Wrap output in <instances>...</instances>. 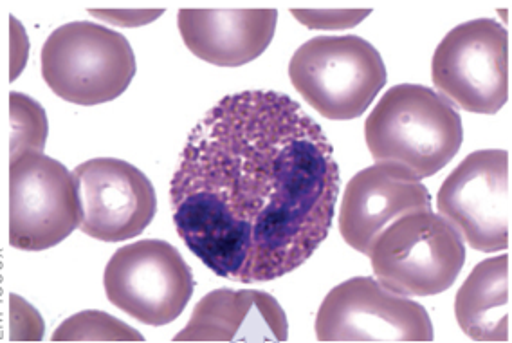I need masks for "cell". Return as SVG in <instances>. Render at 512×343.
I'll return each mask as SVG.
<instances>
[{
    "label": "cell",
    "mask_w": 512,
    "mask_h": 343,
    "mask_svg": "<svg viewBox=\"0 0 512 343\" xmlns=\"http://www.w3.org/2000/svg\"><path fill=\"white\" fill-rule=\"evenodd\" d=\"M339 195L334 149L291 96L242 91L204 114L170 183L179 237L220 279L260 284L311 259Z\"/></svg>",
    "instance_id": "1"
},
{
    "label": "cell",
    "mask_w": 512,
    "mask_h": 343,
    "mask_svg": "<svg viewBox=\"0 0 512 343\" xmlns=\"http://www.w3.org/2000/svg\"><path fill=\"white\" fill-rule=\"evenodd\" d=\"M365 140L375 163L422 181L457 156L464 129L457 109L437 91L401 84L388 89L366 118Z\"/></svg>",
    "instance_id": "2"
},
{
    "label": "cell",
    "mask_w": 512,
    "mask_h": 343,
    "mask_svg": "<svg viewBox=\"0 0 512 343\" xmlns=\"http://www.w3.org/2000/svg\"><path fill=\"white\" fill-rule=\"evenodd\" d=\"M289 78L323 118L356 120L386 85L383 56L365 38L316 37L296 49Z\"/></svg>",
    "instance_id": "3"
},
{
    "label": "cell",
    "mask_w": 512,
    "mask_h": 343,
    "mask_svg": "<svg viewBox=\"0 0 512 343\" xmlns=\"http://www.w3.org/2000/svg\"><path fill=\"white\" fill-rule=\"evenodd\" d=\"M42 76L49 89L76 105L109 103L136 76V56L127 38L94 22H69L42 47Z\"/></svg>",
    "instance_id": "4"
},
{
    "label": "cell",
    "mask_w": 512,
    "mask_h": 343,
    "mask_svg": "<svg viewBox=\"0 0 512 343\" xmlns=\"http://www.w3.org/2000/svg\"><path fill=\"white\" fill-rule=\"evenodd\" d=\"M377 282L403 297H431L448 291L466 264L460 233L433 212L397 219L368 253Z\"/></svg>",
    "instance_id": "5"
},
{
    "label": "cell",
    "mask_w": 512,
    "mask_h": 343,
    "mask_svg": "<svg viewBox=\"0 0 512 343\" xmlns=\"http://www.w3.org/2000/svg\"><path fill=\"white\" fill-rule=\"evenodd\" d=\"M431 78L453 107L493 116L509 100V31L493 19L469 20L442 38Z\"/></svg>",
    "instance_id": "6"
},
{
    "label": "cell",
    "mask_w": 512,
    "mask_h": 343,
    "mask_svg": "<svg viewBox=\"0 0 512 343\" xmlns=\"http://www.w3.org/2000/svg\"><path fill=\"white\" fill-rule=\"evenodd\" d=\"M103 288L112 306L141 324L159 327L183 315L195 280L175 246L143 239L112 255L103 273Z\"/></svg>",
    "instance_id": "7"
},
{
    "label": "cell",
    "mask_w": 512,
    "mask_h": 343,
    "mask_svg": "<svg viewBox=\"0 0 512 343\" xmlns=\"http://www.w3.org/2000/svg\"><path fill=\"white\" fill-rule=\"evenodd\" d=\"M437 210L476 251L511 246V159L502 149L476 150L440 186Z\"/></svg>",
    "instance_id": "8"
},
{
    "label": "cell",
    "mask_w": 512,
    "mask_h": 343,
    "mask_svg": "<svg viewBox=\"0 0 512 343\" xmlns=\"http://www.w3.org/2000/svg\"><path fill=\"white\" fill-rule=\"evenodd\" d=\"M316 338L330 343H410L433 342L435 333L419 302L392 293L372 277H356L336 286L321 302Z\"/></svg>",
    "instance_id": "9"
},
{
    "label": "cell",
    "mask_w": 512,
    "mask_h": 343,
    "mask_svg": "<svg viewBox=\"0 0 512 343\" xmlns=\"http://www.w3.org/2000/svg\"><path fill=\"white\" fill-rule=\"evenodd\" d=\"M82 223L78 181L60 161L28 152L10 167V244L44 251L64 242Z\"/></svg>",
    "instance_id": "10"
},
{
    "label": "cell",
    "mask_w": 512,
    "mask_h": 343,
    "mask_svg": "<svg viewBox=\"0 0 512 343\" xmlns=\"http://www.w3.org/2000/svg\"><path fill=\"white\" fill-rule=\"evenodd\" d=\"M78 181L80 230L101 242H123L147 230L157 212L156 188L123 159L96 158L74 168Z\"/></svg>",
    "instance_id": "11"
},
{
    "label": "cell",
    "mask_w": 512,
    "mask_h": 343,
    "mask_svg": "<svg viewBox=\"0 0 512 343\" xmlns=\"http://www.w3.org/2000/svg\"><path fill=\"white\" fill-rule=\"evenodd\" d=\"M415 212H431L430 190L399 167L375 163L348 181L339 232L352 250L368 255L390 224Z\"/></svg>",
    "instance_id": "12"
},
{
    "label": "cell",
    "mask_w": 512,
    "mask_h": 343,
    "mask_svg": "<svg viewBox=\"0 0 512 343\" xmlns=\"http://www.w3.org/2000/svg\"><path fill=\"white\" fill-rule=\"evenodd\" d=\"M289 322L273 295L256 289H215L201 298L174 342H287Z\"/></svg>",
    "instance_id": "13"
},
{
    "label": "cell",
    "mask_w": 512,
    "mask_h": 343,
    "mask_svg": "<svg viewBox=\"0 0 512 343\" xmlns=\"http://www.w3.org/2000/svg\"><path fill=\"white\" fill-rule=\"evenodd\" d=\"M276 10H181L184 46L217 67H240L264 55L276 33Z\"/></svg>",
    "instance_id": "14"
},
{
    "label": "cell",
    "mask_w": 512,
    "mask_h": 343,
    "mask_svg": "<svg viewBox=\"0 0 512 343\" xmlns=\"http://www.w3.org/2000/svg\"><path fill=\"white\" fill-rule=\"evenodd\" d=\"M455 316L473 342H511V257L485 259L469 273L455 298Z\"/></svg>",
    "instance_id": "15"
},
{
    "label": "cell",
    "mask_w": 512,
    "mask_h": 343,
    "mask_svg": "<svg viewBox=\"0 0 512 343\" xmlns=\"http://www.w3.org/2000/svg\"><path fill=\"white\" fill-rule=\"evenodd\" d=\"M53 342H145L134 327L103 311H82L67 318L53 333Z\"/></svg>",
    "instance_id": "16"
},
{
    "label": "cell",
    "mask_w": 512,
    "mask_h": 343,
    "mask_svg": "<svg viewBox=\"0 0 512 343\" xmlns=\"http://www.w3.org/2000/svg\"><path fill=\"white\" fill-rule=\"evenodd\" d=\"M10 111L11 161L28 152H44L49 132L44 107L28 94L11 93Z\"/></svg>",
    "instance_id": "17"
},
{
    "label": "cell",
    "mask_w": 512,
    "mask_h": 343,
    "mask_svg": "<svg viewBox=\"0 0 512 343\" xmlns=\"http://www.w3.org/2000/svg\"><path fill=\"white\" fill-rule=\"evenodd\" d=\"M294 19L305 28L318 31H339L361 24L372 10H291Z\"/></svg>",
    "instance_id": "18"
},
{
    "label": "cell",
    "mask_w": 512,
    "mask_h": 343,
    "mask_svg": "<svg viewBox=\"0 0 512 343\" xmlns=\"http://www.w3.org/2000/svg\"><path fill=\"white\" fill-rule=\"evenodd\" d=\"M94 19L118 28H141L159 19L165 10H89Z\"/></svg>",
    "instance_id": "19"
},
{
    "label": "cell",
    "mask_w": 512,
    "mask_h": 343,
    "mask_svg": "<svg viewBox=\"0 0 512 343\" xmlns=\"http://www.w3.org/2000/svg\"><path fill=\"white\" fill-rule=\"evenodd\" d=\"M28 53V35L24 33L19 20L11 19V80H17L22 73V67L28 62Z\"/></svg>",
    "instance_id": "20"
}]
</instances>
